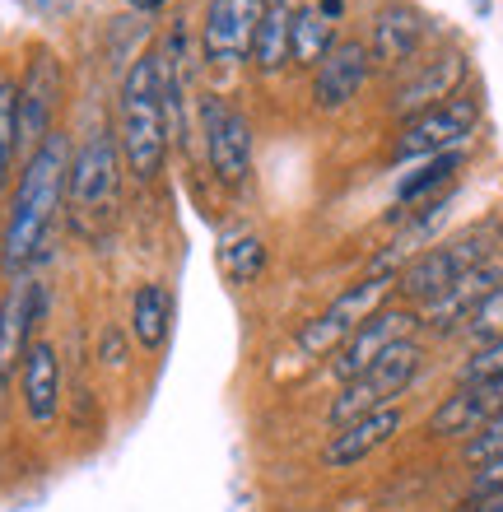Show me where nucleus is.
<instances>
[{
	"label": "nucleus",
	"mask_w": 503,
	"mask_h": 512,
	"mask_svg": "<svg viewBox=\"0 0 503 512\" xmlns=\"http://www.w3.org/2000/svg\"><path fill=\"white\" fill-rule=\"evenodd\" d=\"M499 284H503V256H490V261H480L476 270H466L462 280H452L438 298H429L420 308V322L434 326V331H452V326H462L466 317H471V308H476L480 298H490Z\"/></svg>",
	"instance_id": "17"
},
{
	"label": "nucleus",
	"mask_w": 503,
	"mask_h": 512,
	"mask_svg": "<svg viewBox=\"0 0 503 512\" xmlns=\"http://www.w3.org/2000/svg\"><path fill=\"white\" fill-rule=\"evenodd\" d=\"M457 331H462L471 345H490V340L503 336V284L494 289L490 298H480L476 308H471V317H466Z\"/></svg>",
	"instance_id": "25"
},
{
	"label": "nucleus",
	"mask_w": 503,
	"mask_h": 512,
	"mask_svg": "<svg viewBox=\"0 0 503 512\" xmlns=\"http://www.w3.org/2000/svg\"><path fill=\"white\" fill-rule=\"evenodd\" d=\"M19 391H24V415L47 429L56 424V410H61V359H56L52 340H33L19 364Z\"/></svg>",
	"instance_id": "18"
},
{
	"label": "nucleus",
	"mask_w": 503,
	"mask_h": 512,
	"mask_svg": "<svg viewBox=\"0 0 503 512\" xmlns=\"http://www.w3.org/2000/svg\"><path fill=\"white\" fill-rule=\"evenodd\" d=\"M317 10L327 14V19H336V14H340V10H345V0H322V5H317Z\"/></svg>",
	"instance_id": "30"
},
{
	"label": "nucleus",
	"mask_w": 503,
	"mask_h": 512,
	"mask_svg": "<svg viewBox=\"0 0 503 512\" xmlns=\"http://www.w3.org/2000/svg\"><path fill=\"white\" fill-rule=\"evenodd\" d=\"M201 122H205V154H210L215 177L224 187H243L247 173H252V122L224 98H205Z\"/></svg>",
	"instance_id": "8"
},
{
	"label": "nucleus",
	"mask_w": 503,
	"mask_h": 512,
	"mask_svg": "<svg viewBox=\"0 0 503 512\" xmlns=\"http://www.w3.org/2000/svg\"><path fill=\"white\" fill-rule=\"evenodd\" d=\"M396 294V275H368V280L350 284L345 294L331 303L327 312H317L313 322H303L299 331V350L322 359V354H336L345 340L368 322V317H378L387 308V298Z\"/></svg>",
	"instance_id": "6"
},
{
	"label": "nucleus",
	"mask_w": 503,
	"mask_h": 512,
	"mask_svg": "<svg viewBox=\"0 0 503 512\" xmlns=\"http://www.w3.org/2000/svg\"><path fill=\"white\" fill-rule=\"evenodd\" d=\"M476 122H480V98H471V94L448 98V103H438V108L401 122V131H396V159H434V154H448L452 145H462L466 135L476 131Z\"/></svg>",
	"instance_id": "7"
},
{
	"label": "nucleus",
	"mask_w": 503,
	"mask_h": 512,
	"mask_svg": "<svg viewBox=\"0 0 503 512\" xmlns=\"http://www.w3.org/2000/svg\"><path fill=\"white\" fill-rule=\"evenodd\" d=\"M271 0H210L205 5V24H201V47L215 66H233L252 56L257 28L266 19Z\"/></svg>",
	"instance_id": "9"
},
{
	"label": "nucleus",
	"mask_w": 503,
	"mask_h": 512,
	"mask_svg": "<svg viewBox=\"0 0 503 512\" xmlns=\"http://www.w3.org/2000/svg\"><path fill=\"white\" fill-rule=\"evenodd\" d=\"M476 10H480V14H485V10H490V0H476Z\"/></svg>",
	"instance_id": "32"
},
{
	"label": "nucleus",
	"mask_w": 503,
	"mask_h": 512,
	"mask_svg": "<svg viewBox=\"0 0 503 512\" xmlns=\"http://www.w3.org/2000/svg\"><path fill=\"white\" fill-rule=\"evenodd\" d=\"M494 489H503V457L476 466V480H471V494H494Z\"/></svg>",
	"instance_id": "29"
},
{
	"label": "nucleus",
	"mask_w": 503,
	"mask_h": 512,
	"mask_svg": "<svg viewBox=\"0 0 503 512\" xmlns=\"http://www.w3.org/2000/svg\"><path fill=\"white\" fill-rule=\"evenodd\" d=\"M401 424H406V415H401L396 405H387L378 415L354 419V424H340L327 438V447H322V466H327V471H350V466H359L364 457H373L378 447L392 443L396 433H401Z\"/></svg>",
	"instance_id": "16"
},
{
	"label": "nucleus",
	"mask_w": 503,
	"mask_h": 512,
	"mask_svg": "<svg viewBox=\"0 0 503 512\" xmlns=\"http://www.w3.org/2000/svg\"><path fill=\"white\" fill-rule=\"evenodd\" d=\"M219 266L233 284H252L266 270V243L257 233H229L224 247H219Z\"/></svg>",
	"instance_id": "24"
},
{
	"label": "nucleus",
	"mask_w": 503,
	"mask_h": 512,
	"mask_svg": "<svg viewBox=\"0 0 503 512\" xmlns=\"http://www.w3.org/2000/svg\"><path fill=\"white\" fill-rule=\"evenodd\" d=\"M168 331H173V294H168V284L159 280L140 284L136 298H131V336H136V345L159 354L168 345Z\"/></svg>",
	"instance_id": "20"
},
{
	"label": "nucleus",
	"mask_w": 503,
	"mask_h": 512,
	"mask_svg": "<svg viewBox=\"0 0 503 512\" xmlns=\"http://www.w3.org/2000/svg\"><path fill=\"white\" fill-rule=\"evenodd\" d=\"M131 5H136V10H159L164 0H131Z\"/></svg>",
	"instance_id": "31"
},
{
	"label": "nucleus",
	"mask_w": 503,
	"mask_h": 512,
	"mask_svg": "<svg viewBox=\"0 0 503 512\" xmlns=\"http://www.w3.org/2000/svg\"><path fill=\"white\" fill-rule=\"evenodd\" d=\"M336 47V33H331V19L322 10H299L294 14V33H289V61L299 66H322L327 52Z\"/></svg>",
	"instance_id": "23"
},
{
	"label": "nucleus",
	"mask_w": 503,
	"mask_h": 512,
	"mask_svg": "<svg viewBox=\"0 0 503 512\" xmlns=\"http://www.w3.org/2000/svg\"><path fill=\"white\" fill-rule=\"evenodd\" d=\"M42 317V284L19 275L0 298V391L10 387V378L24 364L28 345H33V326Z\"/></svg>",
	"instance_id": "14"
},
{
	"label": "nucleus",
	"mask_w": 503,
	"mask_h": 512,
	"mask_svg": "<svg viewBox=\"0 0 503 512\" xmlns=\"http://www.w3.org/2000/svg\"><path fill=\"white\" fill-rule=\"evenodd\" d=\"M368 70H373V52L359 38H340L313 75V103L322 112H340L368 84Z\"/></svg>",
	"instance_id": "15"
},
{
	"label": "nucleus",
	"mask_w": 503,
	"mask_h": 512,
	"mask_svg": "<svg viewBox=\"0 0 503 512\" xmlns=\"http://www.w3.org/2000/svg\"><path fill=\"white\" fill-rule=\"evenodd\" d=\"M420 326V308H382L378 317H368L359 331H354L345 345L336 350V364H331V373H336L340 382L359 378L368 364H378L382 354L392 350V345H401V340H410V331Z\"/></svg>",
	"instance_id": "11"
},
{
	"label": "nucleus",
	"mask_w": 503,
	"mask_h": 512,
	"mask_svg": "<svg viewBox=\"0 0 503 512\" xmlns=\"http://www.w3.org/2000/svg\"><path fill=\"white\" fill-rule=\"evenodd\" d=\"M499 219H485V224H471L448 243H434L429 252H420L410 266L396 270V294L410 298L415 308H424L429 298H438L452 280H462L466 270H476L480 261L499 256Z\"/></svg>",
	"instance_id": "4"
},
{
	"label": "nucleus",
	"mask_w": 503,
	"mask_h": 512,
	"mask_svg": "<svg viewBox=\"0 0 503 512\" xmlns=\"http://www.w3.org/2000/svg\"><path fill=\"white\" fill-rule=\"evenodd\" d=\"M457 168H462V154H457V149L434 154V159H420L415 173H406L401 182H396V201L410 210V205H420V201H429V196H438V191H448L452 177H457ZM406 210H401V215H406Z\"/></svg>",
	"instance_id": "21"
},
{
	"label": "nucleus",
	"mask_w": 503,
	"mask_h": 512,
	"mask_svg": "<svg viewBox=\"0 0 503 512\" xmlns=\"http://www.w3.org/2000/svg\"><path fill=\"white\" fill-rule=\"evenodd\" d=\"M494 457H503V415L490 419L476 438H466V461H471V466H485V461H494Z\"/></svg>",
	"instance_id": "28"
},
{
	"label": "nucleus",
	"mask_w": 503,
	"mask_h": 512,
	"mask_svg": "<svg viewBox=\"0 0 503 512\" xmlns=\"http://www.w3.org/2000/svg\"><path fill=\"white\" fill-rule=\"evenodd\" d=\"M503 378V336L490 345H476L466 354V364L457 368V382H499Z\"/></svg>",
	"instance_id": "27"
},
{
	"label": "nucleus",
	"mask_w": 503,
	"mask_h": 512,
	"mask_svg": "<svg viewBox=\"0 0 503 512\" xmlns=\"http://www.w3.org/2000/svg\"><path fill=\"white\" fill-rule=\"evenodd\" d=\"M424 42V14L406 0H392L373 14V33H368V52L378 66H406Z\"/></svg>",
	"instance_id": "19"
},
{
	"label": "nucleus",
	"mask_w": 503,
	"mask_h": 512,
	"mask_svg": "<svg viewBox=\"0 0 503 512\" xmlns=\"http://www.w3.org/2000/svg\"><path fill=\"white\" fill-rule=\"evenodd\" d=\"M289 33H294V10H289V0H271L266 5V19L257 28V42H252V61L257 70L275 75V70L289 61Z\"/></svg>",
	"instance_id": "22"
},
{
	"label": "nucleus",
	"mask_w": 503,
	"mask_h": 512,
	"mask_svg": "<svg viewBox=\"0 0 503 512\" xmlns=\"http://www.w3.org/2000/svg\"><path fill=\"white\" fill-rule=\"evenodd\" d=\"M14 149H19V89L0 80V187L10 177Z\"/></svg>",
	"instance_id": "26"
},
{
	"label": "nucleus",
	"mask_w": 503,
	"mask_h": 512,
	"mask_svg": "<svg viewBox=\"0 0 503 512\" xmlns=\"http://www.w3.org/2000/svg\"><path fill=\"white\" fill-rule=\"evenodd\" d=\"M66 177H70V145L61 131H52L28 154L24 177H19V191H14V205H10L5 252H0L10 280L28 275V266L38 261L47 238H52L56 210H61V196H66Z\"/></svg>",
	"instance_id": "1"
},
{
	"label": "nucleus",
	"mask_w": 503,
	"mask_h": 512,
	"mask_svg": "<svg viewBox=\"0 0 503 512\" xmlns=\"http://www.w3.org/2000/svg\"><path fill=\"white\" fill-rule=\"evenodd\" d=\"M173 66L164 52H145L126 70L122 94H117V149H122L126 173L150 182L164 168L168 154V98H173Z\"/></svg>",
	"instance_id": "2"
},
{
	"label": "nucleus",
	"mask_w": 503,
	"mask_h": 512,
	"mask_svg": "<svg viewBox=\"0 0 503 512\" xmlns=\"http://www.w3.org/2000/svg\"><path fill=\"white\" fill-rule=\"evenodd\" d=\"M61 61L52 52H33L28 75L19 84V149H33L52 135L56 122V103H61Z\"/></svg>",
	"instance_id": "12"
},
{
	"label": "nucleus",
	"mask_w": 503,
	"mask_h": 512,
	"mask_svg": "<svg viewBox=\"0 0 503 512\" xmlns=\"http://www.w3.org/2000/svg\"><path fill=\"white\" fill-rule=\"evenodd\" d=\"M420 364H424V350L415 345V340L392 345V350L382 354L378 364H368L359 378L340 382L336 401H331V410H327V424L340 429V424H354V419L378 415V410L396 405V396L420 378Z\"/></svg>",
	"instance_id": "5"
},
{
	"label": "nucleus",
	"mask_w": 503,
	"mask_h": 512,
	"mask_svg": "<svg viewBox=\"0 0 503 512\" xmlns=\"http://www.w3.org/2000/svg\"><path fill=\"white\" fill-rule=\"evenodd\" d=\"M499 415H503V378L499 382H457V391L434 405L424 433L429 438H476Z\"/></svg>",
	"instance_id": "13"
},
{
	"label": "nucleus",
	"mask_w": 503,
	"mask_h": 512,
	"mask_svg": "<svg viewBox=\"0 0 503 512\" xmlns=\"http://www.w3.org/2000/svg\"><path fill=\"white\" fill-rule=\"evenodd\" d=\"M462 84H466V56L462 52H434L429 61H420L406 80L396 84L392 112L401 117V122H410V117H420V112L457 98L462 94Z\"/></svg>",
	"instance_id": "10"
},
{
	"label": "nucleus",
	"mask_w": 503,
	"mask_h": 512,
	"mask_svg": "<svg viewBox=\"0 0 503 512\" xmlns=\"http://www.w3.org/2000/svg\"><path fill=\"white\" fill-rule=\"evenodd\" d=\"M70 224L84 238H103L117 219V201H122V149H117V131H94L75 154H70Z\"/></svg>",
	"instance_id": "3"
}]
</instances>
